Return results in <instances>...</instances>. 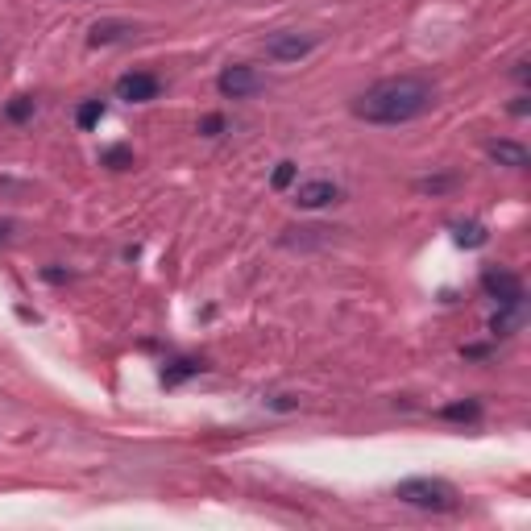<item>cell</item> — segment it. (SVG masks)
<instances>
[{"label": "cell", "instance_id": "52a82bcc", "mask_svg": "<svg viewBox=\"0 0 531 531\" xmlns=\"http://www.w3.org/2000/svg\"><path fill=\"white\" fill-rule=\"evenodd\" d=\"M341 183H332V179H307V183H299L295 187V208H303V212H316V208H328V204H341Z\"/></svg>", "mask_w": 531, "mask_h": 531}, {"label": "cell", "instance_id": "277c9868", "mask_svg": "<svg viewBox=\"0 0 531 531\" xmlns=\"http://www.w3.org/2000/svg\"><path fill=\"white\" fill-rule=\"evenodd\" d=\"M216 92L225 100H249V96L266 92V79L258 75V67H249V63H229L216 75Z\"/></svg>", "mask_w": 531, "mask_h": 531}, {"label": "cell", "instance_id": "2e32d148", "mask_svg": "<svg viewBox=\"0 0 531 531\" xmlns=\"http://www.w3.org/2000/svg\"><path fill=\"white\" fill-rule=\"evenodd\" d=\"M104 113H108L104 100H83V104L75 108V125H79V129H96V125L104 121Z\"/></svg>", "mask_w": 531, "mask_h": 531}, {"label": "cell", "instance_id": "4fadbf2b", "mask_svg": "<svg viewBox=\"0 0 531 531\" xmlns=\"http://www.w3.org/2000/svg\"><path fill=\"white\" fill-rule=\"evenodd\" d=\"M436 419H449V424H478V419H482V403L478 399H457L449 407H440Z\"/></svg>", "mask_w": 531, "mask_h": 531}, {"label": "cell", "instance_id": "7402d4cb", "mask_svg": "<svg viewBox=\"0 0 531 531\" xmlns=\"http://www.w3.org/2000/svg\"><path fill=\"white\" fill-rule=\"evenodd\" d=\"M527 67H531V63H527V59H519V63H515V71H511V75H515V79H519V83H527Z\"/></svg>", "mask_w": 531, "mask_h": 531}, {"label": "cell", "instance_id": "9c48e42d", "mask_svg": "<svg viewBox=\"0 0 531 531\" xmlns=\"http://www.w3.org/2000/svg\"><path fill=\"white\" fill-rule=\"evenodd\" d=\"M486 154L498 162V166H507V171H527L531 166V154L523 142H507V137H498V142H486Z\"/></svg>", "mask_w": 531, "mask_h": 531}, {"label": "cell", "instance_id": "5bb4252c", "mask_svg": "<svg viewBox=\"0 0 531 531\" xmlns=\"http://www.w3.org/2000/svg\"><path fill=\"white\" fill-rule=\"evenodd\" d=\"M34 113H38L34 96H13V100L5 104V121H9V125H25V121H34Z\"/></svg>", "mask_w": 531, "mask_h": 531}, {"label": "cell", "instance_id": "8fae6325", "mask_svg": "<svg viewBox=\"0 0 531 531\" xmlns=\"http://www.w3.org/2000/svg\"><path fill=\"white\" fill-rule=\"evenodd\" d=\"M523 316H527V303H511V307H498L490 316V337H515L523 328Z\"/></svg>", "mask_w": 531, "mask_h": 531}, {"label": "cell", "instance_id": "7c38bea8", "mask_svg": "<svg viewBox=\"0 0 531 531\" xmlns=\"http://www.w3.org/2000/svg\"><path fill=\"white\" fill-rule=\"evenodd\" d=\"M453 241L461 249H482L490 241V229L482 225V220H457V225H453Z\"/></svg>", "mask_w": 531, "mask_h": 531}, {"label": "cell", "instance_id": "7a4b0ae2", "mask_svg": "<svg viewBox=\"0 0 531 531\" xmlns=\"http://www.w3.org/2000/svg\"><path fill=\"white\" fill-rule=\"evenodd\" d=\"M395 498L407 502V507L415 511H432V515H449L461 507V490L453 482H444V478H403L395 486Z\"/></svg>", "mask_w": 531, "mask_h": 531}, {"label": "cell", "instance_id": "5b68a950", "mask_svg": "<svg viewBox=\"0 0 531 531\" xmlns=\"http://www.w3.org/2000/svg\"><path fill=\"white\" fill-rule=\"evenodd\" d=\"M482 291L498 303V307H511V303H527L523 295V278L515 270H502V266H490L482 274Z\"/></svg>", "mask_w": 531, "mask_h": 531}, {"label": "cell", "instance_id": "3957f363", "mask_svg": "<svg viewBox=\"0 0 531 531\" xmlns=\"http://www.w3.org/2000/svg\"><path fill=\"white\" fill-rule=\"evenodd\" d=\"M316 46H320V34H307V30H274L262 38V54L270 63H299Z\"/></svg>", "mask_w": 531, "mask_h": 531}, {"label": "cell", "instance_id": "9a60e30c", "mask_svg": "<svg viewBox=\"0 0 531 531\" xmlns=\"http://www.w3.org/2000/svg\"><path fill=\"white\" fill-rule=\"evenodd\" d=\"M457 183H461V175H453V171H449V175H428V179H415V191H419V195H449Z\"/></svg>", "mask_w": 531, "mask_h": 531}, {"label": "cell", "instance_id": "ffe728a7", "mask_svg": "<svg viewBox=\"0 0 531 531\" xmlns=\"http://www.w3.org/2000/svg\"><path fill=\"white\" fill-rule=\"evenodd\" d=\"M511 113H515V117H527V113H531V100H527V96H515V104H511Z\"/></svg>", "mask_w": 531, "mask_h": 531}, {"label": "cell", "instance_id": "6da1fadb", "mask_svg": "<svg viewBox=\"0 0 531 531\" xmlns=\"http://www.w3.org/2000/svg\"><path fill=\"white\" fill-rule=\"evenodd\" d=\"M436 83L424 79V75H390V79H378L370 83L366 92H357L349 113L366 125H411L419 117H428L436 108Z\"/></svg>", "mask_w": 531, "mask_h": 531}, {"label": "cell", "instance_id": "8992f818", "mask_svg": "<svg viewBox=\"0 0 531 531\" xmlns=\"http://www.w3.org/2000/svg\"><path fill=\"white\" fill-rule=\"evenodd\" d=\"M158 92H162V79L154 71H125L117 79V100L125 104H150L158 100Z\"/></svg>", "mask_w": 531, "mask_h": 531}, {"label": "cell", "instance_id": "ac0fdd59", "mask_svg": "<svg viewBox=\"0 0 531 531\" xmlns=\"http://www.w3.org/2000/svg\"><path fill=\"white\" fill-rule=\"evenodd\" d=\"M295 175H299V166H295V162H278V166H274V175H270V187H274V191H287V187L295 183Z\"/></svg>", "mask_w": 531, "mask_h": 531}, {"label": "cell", "instance_id": "30bf717a", "mask_svg": "<svg viewBox=\"0 0 531 531\" xmlns=\"http://www.w3.org/2000/svg\"><path fill=\"white\" fill-rule=\"evenodd\" d=\"M208 366H204V361L200 357H175V361H166V366H162V386L166 390H171V386H183L187 378H200Z\"/></svg>", "mask_w": 531, "mask_h": 531}, {"label": "cell", "instance_id": "44dd1931", "mask_svg": "<svg viewBox=\"0 0 531 531\" xmlns=\"http://www.w3.org/2000/svg\"><path fill=\"white\" fill-rule=\"evenodd\" d=\"M42 278H46V283H67L71 274H67V270H54V266H50V270H42Z\"/></svg>", "mask_w": 531, "mask_h": 531}, {"label": "cell", "instance_id": "e0dca14e", "mask_svg": "<svg viewBox=\"0 0 531 531\" xmlns=\"http://www.w3.org/2000/svg\"><path fill=\"white\" fill-rule=\"evenodd\" d=\"M100 166H108V171H129L133 150L129 146H108V150H100Z\"/></svg>", "mask_w": 531, "mask_h": 531}, {"label": "cell", "instance_id": "ba28073f", "mask_svg": "<svg viewBox=\"0 0 531 531\" xmlns=\"http://www.w3.org/2000/svg\"><path fill=\"white\" fill-rule=\"evenodd\" d=\"M137 34L133 21H121V17H104L88 30V46H117V42H129Z\"/></svg>", "mask_w": 531, "mask_h": 531}, {"label": "cell", "instance_id": "603a6c76", "mask_svg": "<svg viewBox=\"0 0 531 531\" xmlns=\"http://www.w3.org/2000/svg\"><path fill=\"white\" fill-rule=\"evenodd\" d=\"M9 237V220H0V241H5Z\"/></svg>", "mask_w": 531, "mask_h": 531}, {"label": "cell", "instance_id": "d6986e66", "mask_svg": "<svg viewBox=\"0 0 531 531\" xmlns=\"http://www.w3.org/2000/svg\"><path fill=\"white\" fill-rule=\"evenodd\" d=\"M225 129H229V121L220 117V113H208V117H200V125H195V133H200V137H220Z\"/></svg>", "mask_w": 531, "mask_h": 531}]
</instances>
